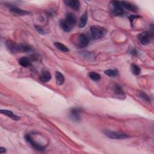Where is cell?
<instances>
[{
  "mask_svg": "<svg viewBox=\"0 0 154 154\" xmlns=\"http://www.w3.org/2000/svg\"><path fill=\"white\" fill-rule=\"evenodd\" d=\"M138 96L141 98L143 100L147 102H150V99L149 97V96L146 95L145 93L143 92H139L138 93Z\"/></svg>",
  "mask_w": 154,
  "mask_h": 154,
  "instance_id": "23",
  "label": "cell"
},
{
  "mask_svg": "<svg viewBox=\"0 0 154 154\" xmlns=\"http://www.w3.org/2000/svg\"><path fill=\"white\" fill-rule=\"evenodd\" d=\"M88 20V15H87V12H85L80 17V20H79V27L80 28H83L84 27Z\"/></svg>",
  "mask_w": 154,
  "mask_h": 154,
  "instance_id": "16",
  "label": "cell"
},
{
  "mask_svg": "<svg viewBox=\"0 0 154 154\" xmlns=\"http://www.w3.org/2000/svg\"><path fill=\"white\" fill-rule=\"evenodd\" d=\"M114 91L115 92L116 94H117V95H120V96H122V95H124V91H123L122 89V88H121V87L120 85H116L114 86Z\"/></svg>",
  "mask_w": 154,
  "mask_h": 154,
  "instance_id": "25",
  "label": "cell"
},
{
  "mask_svg": "<svg viewBox=\"0 0 154 154\" xmlns=\"http://www.w3.org/2000/svg\"><path fill=\"white\" fill-rule=\"evenodd\" d=\"M89 76L90 77V78L94 81H100L101 79L100 75L95 72H90L89 74Z\"/></svg>",
  "mask_w": 154,
  "mask_h": 154,
  "instance_id": "20",
  "label": "cell"
},
{
  "mask_svg": "<svg viewBox=\"0 0 154 154\" xmlns=\"http://www.w3.org/2000/svg\"><path fill=\"white\" fill-rule=\"evenodd\" d=\"M55 76H56V80L57 84L59 85L63 84L64 80H65L64 76L60 72H56Z\"/></svg>",
  "mask_w": 154,
  "mask_h": 154,
  "instance_id": "18",
  "label": "cell"
},
{
  "mask_svg": "<svg viewBox=\"0 0 154 154\" xmlns=\"http://www.w3.org/2000/svg\"><path fill=\"white\" fill-rule=\"evenodd\" d=\"M131 71L135 75H138L141 73V69L137 66L136 64H131Z\"/></svg>",
  "mask_w": 154,
  "mask_h": 154,
  "instance_id": "22",
  "label": "cell"
},
{
  "mask_svg": "<svg viewBox=\"0 0 154 154\" xmlns=\"http://www.w3.org/2000/svg\"><path fill=\"white\" fill-rule=\"evenodd\" d=\"M121 3H122V6L123 7L125 8L126 9L129 11H131V12H136L138 10V8L136 5L132 4L131 3H129L127 1H122V2H121Z\"/></svg>",
  "mask_w": 154,
  "mask_h": 154,
  "instance_id": "12",
  "label": "cell"
},
{
  "mask_svg": "<svg viewBox=\"0 0 154 154\" xmlns=\"http://www.w3.org/2000/svg\"><path fill=\"white\" fill-rule=\"evenodd\" d=\"M19 45V51L24 52H28L31 51L32 49L27 45L25 44H20Z\"/></svg>",
  "mask_w": 154,
  "mask_h": 154,
  "instance_id": "24",
  "label": "cell"
},
{
  "mask_svg": "<svg viewBox=\"0 0 154 154\" xmlns=\"http://www.w3.org/2000/svg\"><path fill=\"white\" fill-rule=\"evenodd\" d=\"M104 133L106 136L112 139L120 140V139H124L129 137V136L126 134L120 133V132L112 131L109 130H105L104 131Z\"/></svg>",
  "mask_w": 154,
  "mask_h": 154,
  "instance_id": "3",
  "label": "cell"
},
{
  "mask_svg": "<svg viewBox=\"0 0 154 154\" xmlns=\"http://www.w3.org/2000/svg\"><path fill=\"white\" fill-rule=\"evenodd\" d=\"M54 45L58 49L60 50L61 51H63L64 52H69V48L60 42H55Z\"/></svg>",
  "mask_w": 154,
  "mask_h": 154,
  "instance_id": "19",
  "label": "cell"
},
{
  "mask_svg": "<svg viewBox=\"0 0 154 154\" xmlns=\"http://www.w3.org/2000/svg\"><path fill=\"white\" fill-rule=\"evenodd\" d=\"M35 27H36V29L37 31V32H39V33H40V35H45V34H46V31H45V30H44L43 28H42L41 27H40V26H35Z\"/></svg>",
  "mask_w": 154,
  "mask_h": 154,
  "instance_id": "26",
  "label": "cell"
},
{
  "mask_svg": "<svg viewBox=\"0 0 154 154\" xmlns=\"http://www.w3.org/2000/svg\"><path fill=\"white\" fill-rule=\"evenodd\" d=\"M67 23L71 25L72 27L76 24V18L75 15L72 13H69L66 16V18L64 19Z\"/></svg>",
  "mask_w": 154,
  "mask_h": 154,
  "instance_id": "11",
  "label": "cell"
},
{
  "mask_svg": "<svg viewBox=\"0 0 154 154\" xmlns=\"http://www.w3.org/2000/svg\"><path fill=\"white\" fill-rule=\"evenodd\" d=\"M89 40L87 36L84 34H80L78 37V42L77 45L80 48H85L89 44Z\"/></svg>",
  "mask_w": 154,
  "mask_h": 154,
  "instance_id": "8",
  "label": "cell"
},
{
  "mask_svg": "<svg viewBox=\"0 0 154 154\" xmlns=\"http://www.w3.org/2000/svg\"><path fill=\"white\" fill-rule=\"evenodd\" d=\"M25 139L28 143L36 150L38 151H43L45 149V147L43 145L38 143L33 138H32L31 134H28L25 136Z\"/></svg>",
  "mask_w": 154,
  "mask_h": 154,
  "instance_id": "5",
  "label": "cell"
},
{
  "mask_svg": "<svg viewBox=\"0 0 154 154\" xmlns=\"http://www.w3.org/2000/svg\"><path fill=\"white\" fill-rule=\"evenodd\" d=\"M6 47L8 51L12 54H16L19 51V45L12 40H8L6 42Z\"/></svg>",
  "mask_w": 154,
  "mask_h": 154,
  "instance_id": "7",
  "label": "cell"
},
{
  "mask_svg": "<svg viewBox=\"0 0 154 154\" xmlns=\"http://www.w3.org/2000/svg\"><path fill=\"white\" fill-rule=\"evenodd\" d=\"M6 152V149L4 148H3V147L0 148V153L2 154V153H5Z\"/></svg>",
  "mask_w": 154,
  "mask_h": 154,
  "instance_id": "28",
  "label": "cell"
},
{
  "mask_svg": "<svg viewBox=\"0 0 154 154\" xmlns=\"http://www.w3.org/2000/svg\"><path fill=\"white\" fill-rule=\"evenodd\" d=\"M153 38V34L149 31H144L138 35V39L141 45H146L150 43Z\"/></svg>",
  "mask_w": 154,
  "mask_h": 154,
  "instance_id": "4",
  "label": "cell"
},
{
  "mask_svg": "<svg viewBox=\"0 0 154 154\" xmlns=\"http://www.w3.org/2000/svg\"><path fill=\"white\" fill-rule=\"evenodd\" d=\"M140 18V16H137V15H131L129 17V21L131 22V23L133 24V21L134 20V19H137V18Z\"/></svg>",
  "mask_w": 154,
  "mask_h": 154,
  "instance_id": "27",
  "label": "cell"
},
{
  "mask_svg": "<svg viewBox=\"0 0 154 154\" xmlns=\"http://www.w3.org/2000/svg\"><path fill=\"white\" fill-rule=\"evenodd\" d=\"M90 30L92 37L94 39H99L104 37L107 32L106 30L104 27L97 25L92 26Z\"/></svg>",
  "mask_w": 154,
  "mask_h": 154,
  "instance_id": "2",
  "label": "cell"
},
{
  "mask_svg": "<svg viewBox=\"0 0 154 154\" xmlns=\"http://www.w3.org/2000/svg\"><path fill=\"white\" fill-rule=\"evenodd\" d=\"M64 3L74 10L78 11L80 8V3L78 0H70V1H64Z\"/></svg>",
  "mask_w": 154,
  "mask_h": 154,
  "instance_id": "9",
  "label": "cell"
},
{
  "mask_svg": "<svg viewBox=\"0 0 154 154\" xmlns=\"http://www.w3.org/2000/svg\"><path fill=\"white\" fill-rule=\"evenodd\" d=\"M109 5L111 6V11L113 15L120 16L124 15V11L121 2L113 1L109 3Z\"/></svg>",
  "mask_w": 154,
  "mask_h": 154,
  "instance_id": "1",
  "label": "cell"
},
{
  "mask_svg": "<svg viewBox=\"0 0 154 154\" xmlns=\"http://www.w3.org/2000/svg\"><path fill=\"white\" fill-rule=\"evenodd\" d=\"M19 63L23 67L27 68V67H28L29 66H30L31 61H30V59L29 58H28L27 57H21L19 59Z\"/></svg>",
  "mask_w": 154,
  "mask_h": 154,
  "instance_id": "17",
  "label": "cell"
},
{
  "mask_svg": "<svg viewBox=\"0 0 154 154\" xmlns=\"http://www.w3.org/2000/svg\"><path fill=\"white\" fill-rule=\"evenodd\" d=\"M51 74L48 71H43L40 76V81L42 83H47L51 79Z\"/></svg>",
  "mask_w": 154,
  "mask_h": 154,
  "instance_id": "13",
  "label": "cell"
},
{
  "mask_svg": "<svg viewBox=\"0 0 154 154\" xmlns=\"http://www.w3.org/2000/svg\"><path fill=\"white\" fill-rule=\"evenodd\" d=\"M60 25L61 29L64 31L65 32H70L72 29V27L70 25L65 19H61L60 21Z\"/></svg>",
  "mask_w": 154,
  "mask_h": 154,
  "instance_id": "15",
  "label": "cell"
},
{
  "mask_svg": "<svg viewBox=\"0 0 154 154\" xmlns=\"http://www.w3.org/2000/svg\"><path fill=\"white\" fill-rule=\"evenodd\" d=\"M0 112H1V114H3L8 116V117L11 118L14 120L17 121V120H19L20 119L19 117H18L16 114H13V113L10 110H8V109H1V111Z\"/></svg>",
  "mask_w": 154,
  "mask_h": 154,
  "instance_id": "14",
  "label": "cell"
},
{
  "mask_svg": "<svg viewBox=\"0 0 154 154\" xmlns=\"http://www.w3.org/2000/svg\"><path fill=\"white\" fill-rule=\"evenodd\" d=\"M8 7H9L10 10L15 14H16L18 15H26L29 14V12H27V11L20 9L18 7H17L16 6H9Z\"/></svg>",
  "mask_w": 154,
  "mask_h": 154,
  "instance_id": "10",
  "label": "cell"
},
{
  "mask_svg": "<svg viewBox=\"0 0 154 154\" xmlns=\"http://www.w3.org/2000/svg\"><path fill=\"white\" fill-rule=\"evenodd\" d=\"M104 73L109 77H116L118 75V72L114 69H107L104 71Z\"/></svg>",
  "mask_w": 154,
  "mask_h": 154,
  "instance_id": "21",
  "label": "cell"
},
{
  "mask_svg": "<svg viewBox=\"0 0 154 154\" xmlns=\"http://www.w3.org/2000/svg\"><path fill=\"white\" fill-rule=\"evenodd\" d=\"M81 109L80 108H73L70 112V118L75 122H78L81 119Z\"/></svg>",
  "mask_w": 154,
  "mask_h": 154,
  "instance_id": "6",
  "label": "cell"
}]
</instances>
